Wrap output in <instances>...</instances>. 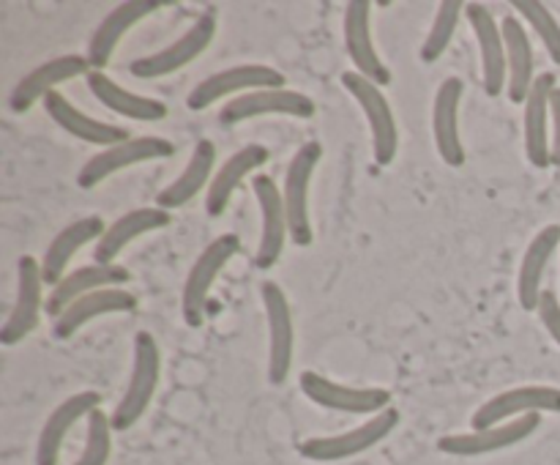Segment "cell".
<instances>
[{
    "label": "cell",
    "instance_id": "cell-1",
    "mask_svg": "<svg viewBox=\"0 0 560 465\" xmlns=\"http://www.w3.org/2000/svg\"><path fill=\"white\" fill-rule=\"evenodd\" d=\"M159 372H162V353H159V342L153 334L137 332L135 334V353H131V377L126 386L124 397H120L118 408L113 410V427L115 430H131L142 414L151 405L153 394L159 386Z\"/></svg>",
    "mask_w": 560,
    "mask_h": 465
},
{
    "label": "cell",
    "instance_id": "cell-2",
    "mask_svg": "<svg viewBox=\"0 0 560 465\" xmlns=\"http://www.w3.org/2000/svg\"><path fill=\"white\" fill-rule=\"evenodd\" d=\"M241 252V239L235 233H222L213 239L206 249L197 255L195 266H191L189 277L184 282V295H180V312H184L186 326L197 328L206 321V304L208 293H211L213 282L219 274L224 271L230 260Z\"/></svg>",
    "mask_w": 560,
    "mask_h": 465
},
{
    "label": "cell",
    "instance_id": "cell-3",
    "mask_svg": "<svg viewBox=\"0 0 560 465\" xmlns=\"http://www.w3.org/2000/svg\"><path fill=\"white\" fill-rule=\"evenodd\" d=\"M342 85L345 91L359 102V107L364 109L372 135V156H375V162L381 164V167H388V164L397 159L399 129L386 93H383V88H377L372 80L361 77L359 71H345Z\"/></svg>",
    "mask_w": 560,
    "mask_h": 465
},
{
    "label": "cell",
    "instance_id": "cell-4",
    "mask_svg": "<svg viewBox=\"0 0 560 465\" xmlns=\"http://www.w3.org/2000/svg\"><path fill=\"white\" fill-rule=\"evenodd\" d=\"M323 159L320 142H306L290 159L288 170H284V213H288L290 241L295 246L312 244V222H310V184L315 167Z\"/></svg>",
    "mask_w": 560,
    "mask_h": 465
},
{
    "label": "cell",
    "instance_id": "cell-5",
    "mask_svg": "<svg viewBox=\"0 0 560 465\" xmlns=\"http://www.w3.org/2000/svg\"><path fill=\"white\" fill-rule=\"evenodd\" d=\"M266 88H284V74L273 66L262 63H244L233 66V69L217 71V74L206 77V80L197 82L191 88V93L186 96V107L191 113H200L208 109L211 104L222 102V98L244 96L252 91H266Z\"/></svg>",
    "mask_w": 560,
    "mask_h": 465
},
{
    "label": "cell",
    "instance_id": "cell-6",
    "mask_svg": "<svg viewBox=\"0 0 560 465\" xmlns=\"http://www.w3.org/2000/svg\"><path fill=\"white\" fill-rule=\"evenodd\" d=\"M399 425V410L386 408L383 414L370 416L364 425L353 427L348 432H339V435H323V438H310V441L301 443V454L306 460H315V463H337V460L355 457V454L370 452L372 446H377L381 441H386Z\"/></svg>",
    "mask_w": 560,
    "mask_h": 465
},
{
    "label": "cell",
    "instance_id": "cell-7",
    "mask_svg": "<svg viewBox=\"0 0 560 465\" xmlns=\"http://www.w3.org/2000/svg\"><path fill=\"white\" fill-rule=\"evenodd\" d=\"M299 383L306 399H312L320 408L339 410V414L377 416L392 408V392L381 386H348V383H337L312 370H306Z\"/></svg>",
    "mask_w": 560,
    "mask_h": 465
},
{
    "label": "cell",
    "instance_id": "cell-8",
    "mask_svg": "<svg viewBox=\"0 0 560 465\" xmlns=\"http://www.w3.org/2000/svg\"><path fill=\"white\" fill-rule=\"evenodd\" d=\"M213 36H217V14L213 11H202L195 20V25L186 33H180L170 47L145 55V58L131 60L129 71L135 77H140V80H159V77L175 74V71L189 66L195 58H200L211 47Z\"/></svg>",
    "mask_w": 560,
    "mask_h": 465
},
{
    "label": "cell",
    "instance_id": "cell-9",
    "mask_svg": "<svg viewBox=\"0 0 560 465\" xmlns=\"http://www.w3.org/2000/svg\"><path fill=\"white\" fill-rule=\"evenodd\" d=\"M173 153L175 146L164 137H131V140L104 148L96 156L88 159L80 173H77V184H80V189H96L113 173H120V170L135 167V164L142 162H153V159H167Z\"/></svg>",
    "mask_w": 560,
    "mask_h": 465
},
{
    "label": "cell",
    "instance_id": "cell-10",
    "mask_svg": "<svg viewBox=\"0 0 560 465\" xmlns=\"http://www.w3.org/2000/svg\"><path fill=\"white\" fill-rule=\"evenodd\" d=\"M262 310L268 321V381L282 386L293 367V312H290L288 293L277 282H262Z\"/></svg>",
    "mask_w": 560,
    "mask_h": 465
},
{
    "label": "cell",
    "instance_id": "cell-11",
    "mask_svg": "<svg viewBox=\"0 0 560 465\" xmlns=\"http://www.w3.org/2000/svg\"><path fill=\"white\" fill-rule=\"evenodd\" d=\"M541 425V414L520 416V419L503 421V425L487 427V430L474 432H454V435H443L438 441V449L452 457H481V454L503 452L509 446H517L525 438L534 435Z\"/></svg>",
    "mask_w": 560,
    "mask_h": 465
},
{
    "label": "cell",
    "instance_id": "cell-12",
    "mask_svg": "<svg viewBox=\"0 0 560 465\" xmlns=\"http://www.w3.org/2000/svg\"><path fill=\"white\" fill-rule=\"evenodd\" d=\"M44 304V279H42V263L33 255H22L16 263V299L9 312V321L0 328V342L5 348L22 342L33 328L38 326Z\"/></svg>",
    "mask_w": 560,
    "mask_h": 465
},
{
    "label": "cell",
    "instance_id": "cell-13",
    "mask_svg": "<svg viewBox=\"0 0 560 465\" xmlns=\"http://www.w3.org/2000/svg\"><path fill=\"white\" fill-rule=\"evenodd\" d=\"M528 414H560V388L558 386H517L509 392L495 394L481 408H476L474 430L503 425V421L520 419Z\"/></svg>",
    "mask_w": 560,
    "mask_h": 465
},
{
    "label": "cell",
    "instance_id": "cell-14",
    "mask_svg": "<svg viewBox=\"0 0 560 465\" xmlns=\"http://www.w3.org/2000/svg\"><path fill=\"white\" fill-rule=\"evenodd\" d=\"M465 16H468L470 27L476 33L481 53V85H485L487 96H503L509 88V58H506V42L498 20L492 11L481 3H465Z\"/></svg>",
    "mask_w": 560,
    "mask_h": 465
},
{
    "label": "cell",
    "instance_id": "cell-15",
    "mask_svg": "<svg viewBox=\"0 0 560 465\" xmlns=\"http://www.w3.org/2000/svg\"><path fill=\"white\" fill-rule=\"evenodd\" d=\"M252 191L257 197V206H260V244H257V255L255 263L257 268L268 271L279 263L284 252V241L290 239V228H288V213H284V197L282 189L277 186V181L271 175L257 173L252 178Z\"/></svg>",
    "mask_w": 560,
    "mask_h": 465
},
{
    "label": "cell",
    "instance_id": "cell-16",
    "mask_svg": "<svg viewBox=\"0 0 560 465\" xmlns=\"http://www.w3.org/2000/svg\"><path fill=\"white\" fill-rule=\"evenodd\" d=\"M262 115H290V118H312L315 102L306 93L290 91V88H266L233 98L219 113V124L235 126L244 120L262 118Z\"/></svg>",
    "mask_w": 560,
    "mask_h": 465
},
{
    "label": "cell",
    "instance_id": "cell-17",
    "mask_svg": "<svg viewBox=\"0 0 560 465\" xmlns=\"http://www.w3.org/2000/svg\"><path fill=\"white\" fill-rule=\"evenodd\" d=\"M372 3L370 0H350L345 9V49L353 60L355 71L366 80L375 82L377 88L388 85L394 80L392 69L383 63L377 55L375 42H372Z\"/></svg>",
    "mask_w": 560,
    "mask_h": 465
},
{
    "label": "cell",
    "instance_id": "cell-18",
    "mask_svg": "<svg viewBox=\"0 0 560 465\" xmlns=\"http://www.w3.org/2000/svg\"><path fill=\"white\" fill-rule=\"evenodd\" d=\"M91 63H88L85 55H60V58L47 60V63L36 66L31 74L22 77L14 85L9 96L11 113H27L36 102L47 98L49 93H55V88L66 80H74V77L91 74Z\"/></svg>",
    "mask_w": 560,
    "mask_h": 465
},
{
    "label": "cell",
    "instance_id": "cell-19",
    "mask_svg": "<svg viewBox=\"0 0 560 465\" xmlns=\"http://www.w3.org/2000/svg\"><path fill=\"white\" fill-rule=\"evenodd\" d=\"M465 82L459 77H448L441 82L432 104V137L435 148L448 167H463L465 146L459 137V102H463Z\"/></svg>",
    "mask_w": 560,
    "mask_h": 465
},
{
    "label": "cell",
    "instance_id": "cell-20",
    "mask_svg": "<svg viewBox=\"0 0 560 465\" xmlns=\"http://www.w3.org/2000/svg\"><path fill=\"white\" fill-rule=\"evenodd\" d=\"M159 5L162 3H156V0H126V3L115 5V9L109 11L102 22H98V27L93 31L91 42H88L85 58H88V63H91V69L102 71L104 66L113 60L120 38H124L126 33L137 25V22L145 20V16L153 14V11H159Z\"/></svg>",
    "mask_w": 560,
    "mask_h": 465
},
{
    "label": "cell",
    "instance_id": "cell-21",
    "mask_svg": "<svg viewBox=\"0 0 560 465\" xmlns=\"http://www.w3.org/2000/svg\"><path fill=\"white\" fill-rule=\"evenodd\" d=\"M98 405H102V394L98 392H80L71 394L69 399H63V403L47 416L42 432H38L36 465H58L60 449H63V441L71 432V427L80 419H85V416H91Z\"/></svg>",
    "mask_w": 560,
    "mask_h": 465
},
{
    "label": "cell",
    "instance_id": "cell-22",
    "mask_svg": "<svg viewBox=\"0 0 560 465\" xmlns=\"http://www.w3.org/2000/svg\"><path fill=\"white\" fill-rule=\"evenodd\" d=\"M129 279H131L129 268L118 266V263H113V266L91 263V266L74 268V271L66 274V277L55 284L47 304H44V310H47L52 317H58L60 312L69 310V306L74 304V301H80L82 295L96 293V290H104V288H120V284L129 282Z\"/></svg>",
    "mask_w": 560,
    "mask_h": 465
},
{
    "label": "cell",
    "instance_id": "cell-23",
    "mask_svg": "<svg viewBox=\"0 0 560 465\" xmlns=\"http://www.w3.org/2000/svg\"><path fill=\"white\" fill-rule=\"evenodd\" d=\"M44 109H47V115L60 126V129L69 131V135L77 137V140L88 142V146L113 148V146H120V142L131 140L129 131H126L124 126H113V124H104V120L98 118H91V115L82 113L80 107H74V104L58 91L49 93V96L44 98Z\"/></svg>",
    "mask_w": 560,
    "mask_h": 465
},
{
    "label": "cell",
    "instance_id": "cell-24",
    "mask_svg": "<svg viewBox=\"0 0 560 465\" xmlns=\"http://www.w3.org/2000/svg\"><path fill=\"white\" fill-rule=\"evenodd\" d=\"M104 233H107V224H104V219L96 217V213L66 224V228L49 241L47 252H44V257L38 260L42 263L44 284H52L55 288V284L66 277V266L71 263V257H74L85 244L102 239Z\"/></svg>",
    "mask_w": 560,
    "mask_h": 465
},
{
    "label": "cell",
    "instance_id": "cell-25",
    "mask_svg": "<svg viewBox=\"0 0 560 465\" xmlns=\"http://www.w3.org/2000/svg\"><path fill=\"white\" fill-rule=\"evenodd\" d=\"M560 249V224H547L545 230L534 235V241L525 249L523 263H520L517 277V299L525 312L539 310L541 293H545V274L550 266L552 255Z\"/></svg>",
    "mask_w": 560,
    "mask_h": 465
},
{
    "label": "cell",
    "instance_id": "cell-26",
    "mask_svg": "<svg viewBox=\"0 0 560 465\" xmlns=\"http://www.w3.org/2000/svg\"><path fill=\"white\" fill-rule=\"evenodd\" d=\"M556 88V74H552V71H545V74L536 77L534 91H530L528 102H525V156H528V162L539 170L552 167L550 140H547V120H552L550 98Z\"/></svg>",
    "mask_w": 560,
    "mask_h": 465
},
{
    "label": "cell",
    "instance_id": "cell-27",
    "mask_svg": "<svg viewBox=\"0 0 560 465\" xmlns=\"http://www.w3.org/2000/svg\"><path fill=\"white\" fill-rule=\"evenodd\" d=\"M137 310V295L129 293L124 288H104L96 293L82 295L80 301L69 306V310L60 312L52 323L55 339H71L88 321H96V317L115 315V312H135Z\"/></svg>",
    "mask_w": 560,
    "mask_h": 465
},
{
    "label": "cell",
    "instance_id": "cell-28",
    "mask_svg": "<svg viewBox=\"0 0 560 465\" xmlns=\"http://www.w3.org/2000/svg\"><path fill=\"white\" fill-rule=\"evenodd\" d=\"M268 159H271L268 148L257 146V142H249V146H244L241 151H235L233 156H230L228 162L217 170L211 186H208V191H206L208 217H213V219L222 217V213L228 211L230 200H233L235 189L241 186V181H244L246 175L255 173L257 167H262Z\"/></svg>",
    "mask_w": 560,
    "mask_h": 465
},
{
    "label": "cell",
    "instance_id": "cell-29",
    "mask_svg": "<svg viewBox=\"0 0 560 465\" xmlns=\"http://www.w3.org/2000/svg\"><path fill=\"white\" fill-rule=\"evenodd\" d=\"M173 222L170 211L153 206V208H135V211L124 213L120 219H115L107 228V233L96 241V249H93V260L102 263V266H113L115 257L126 249V244H131L140 235L153 233L159 228H167Z\"/></svg>",
    "mask_w": 560,
    "mask_h": 465
},
{
    "label": "cell",
    "instance_id": "cell-30",
    "mask_svg": "<svg viewBox=\"0 0 560 465\" xmlns=\"http://www.w3.org/2000/svg\"><path fill=\"white\" fill-rule=\"evenodd\" d=\"M501 33H503V42H506V58H509L506 96L512 104H525L536 85L534 44H530L525 25L514 14L503 16Z\"/></svg>",
    "mask_w": 560,
    "mask_h": 465
},
{
    "label": "cell",
    "instance_id": "cell-31",
    "mask_svg": "<svg viewBox=\"0 0 560 465\" xmlns=\"http://www.w3.org/2000/svg\"><path fill=\"white\" fill-rule=\"evenodd\" d=\"M85 80H88V88H91L93 96H96L107 109L124 115V118L140 120V124H156V120L167 118V104L159 102V98L131 93L129 88H124V85H118L115 80H109L104 71H91Z\"/></svg>",
    "mask_w": 560,
    "mask_h": 465
},
{
    "label": "cell",
    "instance_id": "cell-32",
    "mask_svg": "<svg viewBox=\"0 0 560 465\" xmlns=\"http://www.w3.org/2000/svg\"><path fill=\"white\" fill-rule=\"evenodd\" d=\"M213 164H217V146H213L211 140H200L195 146V151H191L184 173H180L167 189L159 191L156 206L164 208V211H178V208H184L186 202L195 200L197 191L211 186Z\"/></svg>",
    "mask_w": 560,
    "mask_h": 465
},
{
    "label": "cell",
    "instance_id": "cell-33",
    "mask_svg": "<svg viewBox=\"0 0 560 465\" xmlns=\"http://www.w3.org/2000/svg\"><path fill=\"white\" fill-rule=\"evenodd\" d=\"M463 11L465 3H459V0H443V3L438 5V14L435 20H432L430 33H427L424 44H421V60H424V63H435L438 58H443V53H446L448 44H452L454 33H457L459 14H463Z\"/></svg>",
    "mask_w": 560,
    "mask_h": 465
},
{
    "label": "cell",
    "instance_id": "cell-34",
    "mask_svg": "<svg viewBox=\"0 0 560 465\" xmlns=\"http://www.w3.org/2000/svg\"><path fill=\"white\" fill-rule=\"evenodd\" d=\"M113 416L104 414L102 408L88 416V435L82 454L74 460V465H107L109 452H113Z\"/></svg>",
    "mask_w": 560,
    "mask_h": 465
},
{
    "label": "cell",
    "instance_id": "cell-35",
    "mask_svg": "<svg viewBox=\"0 0 560 465\" xmlns=\"http://www.w3.org/2000/svg\"><path fill=\"white\" fill-rule=\"evenodd\" d=\"M514 9L525 16L534 33L539 36V42L545 44L547 55L552 58V63L560 66V25L550 9L539 0H514Z\"/></svg>",
    "mask_w": 560,
    "mask_h": 465
},
{
    "label": "cell",
    "instance_id": "cell-36",
    "mask_svg": "<svg viewBox=\"0 0 560 465\" xmlns=\"http://www.w3.org/2000/svg\"><path fill=\"white\" fill-rule=\"evenodd\" d=\"M536 312H539V321L545 323L547 334L556 339L558 348H560V299L558 295L552 293V290H545V293H541V301H539V310Z\"/></svg>",
    "mask_w": 560,
    "mask_h": 465
},
{
    "label": "cell",
    "instance_id": "cell-37",
    "mask_svg": "<svg viewBox=\"0 0 560 465\" xmlns=\"http://www.w3.org/2000/svg\"><path fill=\"white\" fill-rule=\"evenodd\" d=\"M550 115H552V140H550V153H552V167H560V88L552 91L550 98Z\"/></svg>",
    "mask_w": 560,
    "mask_h": 465
}]
</instances>
